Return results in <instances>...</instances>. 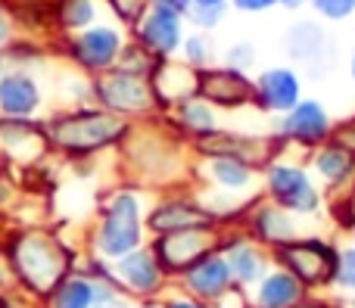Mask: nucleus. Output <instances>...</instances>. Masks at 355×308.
<instances>
[{"label": "nucleus", "instance_id": "nucleus-1", "mask_svg": "<svg viewBox=\"0 0 355 308\" xmlns=\"http://www.w3.org/2000/svg\"><path fill=\"white\" fill-rule=\"evenodd\" d=\"M262 197L300 218H315L324 209V190L306 162L290 159L287 150L262 168Z\"/></svg>", "mask_w": 355, "mask_h": 308}, {"label": "nucleus", "instance_id": "nucleus-2", "mask_svg": "<svg viewBox=\"0 0 355 308\" xmlns=\"http://www.w3.org/2000/svg\"><path fill=\"white\" fill-rule=\"evenodd\" d=\"M271 262L290 271L309 293L331 290L334 268H337V243L315 234H302L284 246L271 249Z\"/></svg>", "mask_w": 355, "mask_h": 308}, {"label": "nucleus", "instance_id": "nucleus-3", "mask_svg": "<svg viewBox=\"0 0 355 308\" xmlns=\"http://www.w3.org/2000/svg\"><path fill=\"white\" fill-rule=\"evenodd\" d=\"M190 150H193L200 159H237L243 165L262 172L275 156L284 153V143L277 141L275 134H246V131H231V128H215L209 134L190 141Z\"/></svg>", "mask_w": 355, "mask_h": 308}, {"label": "nucleus", "instance_id": "nucleus-4", "mask_svg": "<svg viewBox=\"0 0 355 308\" xmlns=\"http://www.w3.org/2000/svg\"><path fill=\"white\" fill-rule=\"evenodd\" d=\"M144 228H147V218H144V206L141 197L131 190H122L110 199L103 212V221L97 230V249L106 259H122V255L135 253L144 246Z\"/></svg>", "mask_w": 355, "mask_h": 308}, {"label": "nucleus", "instance_id": "nucleus-5", "mask_svg": "<svg viewBox=\"0 0 355 308\" xmlns=\"http://www.w3.org/2000/svg\"><path fill=\"white\" fill-rule=\"evenodd\" d=\"M128 122L106 109H85L53 125V141L72 153H94L128 137Z\"/></svg>", "mask_w": 355, "mask_h": 308}, {"label": "nucleus", "instance_id": "nucleus-6", "mask_svg": "<svg viewBox=\"0 0 355 308\" xmlns=\"http://www.w3.org/2000/svg\"><path fill=\"white\" fill-rule=\"evenodd\" d=\"M227 224H209V228H187L175 230V234H162L153 240V255L159 262V268L166 271L168 280H178L190 265L202 259V255L221 249Z\"/></svg>", "mask_w": 355, "mask_h": 308}, {"label": "nucleus", "instance_id": "nucleus-7", "mask_svg": "<svg viewBox=\"0 0 355 308\" xmlns=\"http://www.w3.org/2000/svg\"><path fill=\"white\" fill-rule=\"evenodd\" d=\"M271 134L284 143V150L296 147L302 153L321 147V143L331 141L334 134V118L327 112V106L315 97H302L300 103L293 106L284 116H275V125H271Z\"/></svg>", "mask_w": 355, "mask_h": 308}, {"label": "nucleus", "instance_id": "nucleus-8", "mask_svg": "<svg viewBox=\"0 0 355 308\" xmlns=\"http://www.w3.org/2000/svg\"><path fill=\"white\" fill-rule=\"evenodd\" d=\"M97 100L103 103L106 112H116V116H122V118L150 116V112L159 109L150 78L122 72V69H110V72L100 75Z\"/></svg>", "mask_w": 355, "mask_h": 308}, {"label": "nucleus", "instance_id": "nucleus-9", "mask_svg": "<svg viewBox=\"0 0 355 308\" xmlns=\"http://www.w3.org/2000/svg\"><path fill=\"white\" fill-rule=\"evenodd\" d=\"M237 228L265 249H277V246H284V243L302 237L300 215L281 209L277 203H271V199H265V197H256L250 206H246V212L240 215Z\"/></svg>", "mask_w": 355, "mask_h": 308}, {"label": "nucleus", "instance_id": "nucleus-10", "mask_svg": "<svg viewBox=\"0 0 355 308\" xmlns=\"http://www.w3.org/2000/svg\"><path fill=\"white\" fill-rule=\"evenodd\" d=\"M178 287H181V293H187L190 299L202 302L206 308H218L234 290H237V287H234V278H231V268H227L225 255H221V249L202 255L196 265H190L187 271L178 278Z\"/></svg>", "mask_w": 355, "mask_h": 308}, {"label": "nucleus", "instance_id": "nucleus-11", "mask_svg": "<svg viewBox=\"0 0 355 308\" xmlns=\"http://www.w3.org/2000/svg\"><path fill=\"white\" fill-rule=\"evenodd\" d=\"M221 255H225L227 268H231V278L237 290H252L259 280L268 274V268L275 265L271 262V249L259 246L256 240L243 234L237 224H227L225 240H221Z\"/></svg>", "mask_w": 355, "mask_h": 308}, {"label": "nucleus", "instance_id": "nucleus-12", "mask_svg": "<svg viewBox=\"0 0 355 308\" xmlns=\"http://www.w3.org/2000/svg\"><path fill=\"white\" fill-rule=\"evenodd\" d=\"M196 97L212 103L218 112H237L252 106V75L231 66H209L196 75Z\"/></svg>", "mask_w": 355, "mask_h": 308}, {"label": "nucleus", "instance_id": "nucleus-13", "mask_svg": "<svg viewBox=\"0 0 355 308\" xmlns=\"http://www.w3.org/2000/svg\"><path fill=\"white\" fill-rule=\"evenodd\" d=\"M306 165L312 172V178L321 184V190L331 193V199L355 193V153L346 150L343 143L327 141L321 147L309 150Z\"/></svg>", "mask_w": 355, "mask_h": 308}, {"label": "nucleus", "instance_id": "nucleus-14", "mask_svg": "<svg viewBox=\"0 0 355 308\" xmlns=\"http://www.w3.org/2000/svg\"><path fill=\"white\" fill-rule=\"evenodd\" d=\"M137 44L147 47L156 60H172L181 53L184 44V16L150 0L147 10L137 19Z\"/></svg>", "mask_w": 355, "mask_h": 308}, {"label": "nucleus", "instance_id": "nucleus-15", "mask_svg": "<svg viewBox=\"0 0 355 308\" xmlns=\"http://www.w3.org/2000/svg\"><path fill=\"white\" fill-rule=\"evenodd\" d=\"M302 100V78L293 66H268L252 78V109L284 116Z\"/></svg>", "mask_w": 355, "mask_h": 308}, {"label": "nucleus", "instance_id": "nucleus-16", "mask_svg": "<svg viewBox=\"0 0 355 308\" xmlns=\"http://www.w3.org/2000/svg\"><path fill=\"white\" fill-rule=\"evenodd\" d=\"M209 224H221V221L196 197H168L162 203H156L147 215V230H153L156 237L187 228H209Z\"/></svg>", "mask_w": 355, "mask_h": 308}, {"label": "nucleus", "instance_id": "nucleus-17", "mask_svg": "<svg viewBox=\"0 0 355 308\" xmlns=\"http://www.w3.org/2000/svg\"><path fill=\"white\" fill-rule=\"evenodd\" d=\"M112 278H116L119 287H125L128 293H135V296H144V299L156 296V293L166 287V280H168L150 246H141V249H135V253L116 259Z\"/></svg>", "mask_w": 355, "mask_h": 308}, {"label": "nucleus", "instance_id": "nucleus-18", "mask_svg": "<svg viewBox=\"0 0 355 308\" xmlns=\"http://www.w3.org/2000/svg\"><path fill=\"white\" fill-rule=\"evenodd\" d=\"M284 50L293 62L318 69L331 56V35H327L321 19H296L284 35Z\"/></svg>", "mask_w": 355, "mask_h": 308}, {"label": "nucleus", "instance_id": "nucleus-19", "mask_svg": "<svg viewBox=\"0 0 355 308\" xmlns=\"http://www.w3.org/2000/svg\"><path fill=\"white\" fill-rule=\"evenodd\" d=\"M309 296H312V293H309L293 274L277 265H271L268 274H265L252 290L243 293L246 308H293V305L306 302Z\"/></svg>", "mask_w": 355, "mask_h": 308}, {"label": "nucleus", "instance_id": "nucleus-20", "mask_svg": "<svg viewBox=\"0 0 355 308\" xmlns=\"http://www.w3.org/2000/svg\"><path fill=\"white\" fill-rule=\"evenodd\" d=\"M122 47H125V41L119 28H112V25H94V28H87L75 41V60L81 66L94 69V72H110L116 66Z\"/></svg>", "mask_w": 355, "mask_h": 308}, {"label": "nucleus", "instance_id": "nucleus-21", "mask_svg": "<svg viewBox=\"0 0 355 308\" xmlns=\"http://www.w3.org/2000/svg\"><path fill=\"white\" fill-rule=\"evenodd\" d=\"M196 69L187 66L184 60H159L156 72L150 75V84H153V93H156V103L172 109L175 103L187 97H196Z\"/></svg>", "mask_w": 355, "mask_h": 308}, {"label": "nucleus", "instance_id": "nucleus-22", "mask_svg": "<svg viewBox=\"0 0 355 308\" xmlns=\"http://www.w3.org/2000/svg\"><path fill=\"white\" fill-rule=\"evenodd\" d=\"M172 125L184 141H196V137L209 134V131L221 128V112L212 103H206L202 97H187L181 103H175L172 109Z\"/></svg>", "mask_w": 355, "mask_h": 308}, {"label": "nucleus", "instance_id": "nucleus-23", "mask_svg": "<svg viewBox=\"0 0 355 308\" xmlns=\"http://www.w3.org/2000/svg\"><path fill=\"white\" fill-rule=\"evenodd\" d=\"M0 106H3L6 112H12V116H25V112H31L37 106L35 84H31L28 78H22V75L6 78L3 87H0Z\"/></svg>", "mask_w": 355, "mask_h": 308}, {"label": "nucleus", "instance_id": "nucleus-24", "mask_svg": "<svg viewBox=\"0 0 355 308\" xmlns=\"http://www.w3.org/2000/svg\"><path fill=\"white\" fill-rule=\"evenodd\" d=\"M181 60L187 62V66H193L196 72H200V69L215 66V44H212V37H209L206 31H190V35H184Z\"/></svg>", "mask_w": 355, "mask_h": 308}, {"label": "nucleus", "instance_id": "nucleus-25", "mask_svg": "<svg viewBox=\"0 0 355 308\" xmlns=\"http://www.w3.org/2000/svg\"><path fill=\"white\" fill-rule=\"evenodd\" d=\"M331 290L337 293H355V246H337V268H334V284Z\"/></svg>", "mask_w": 355, "mask_h": 308}, {"label": "nucleus", "instance_id": "nucleus-26", "mask_svg": "<svg viewBox=\"0 0 355 308\" xmlns=\"http://www.w3.org/2000/svg\"><path fill=\"white\" fill-rule=\"evenodd\" d=\"M256 62H259L256 44H250V41H234L231 47L221 53V66H231V69H237V72H246V75L256 69Z\"/></svg>", "mask_w": 355, "mask_h": 308}, {"label": "nucleus", "instance_id": "nucleus-27", "mask_svg": "<svg viewBox=\"0 0 355 308\" xmlns=\"http://www.w3.org/2000/svg\"><path fill=\"white\" fill-rule=\"evenodd\" d=\"M227 10L231 6H190V12L184 16V22L193 25V31H215L221 22H225Z\"/></svg>", "mask_w": 355, "mask_h": 308}, {"label": "nucleus", "instance_id": "nucleus-28", "mask_svg": "<svg viewBox=\"0 0 355 308\" xmlns=\"http://www.w3.org/2000/svg\"><path fill=\"white\" fill-rule=\"evenodd\" d=\"M309 6L321 22H346L355 12V0H309Z\"/></svg>", "mask_w": 355, "mask_h": 308}, {"label": "nucleus", "instance_id": "nucleus-29", "mask_svg": "<svg viewBox=\"0 0 355 308\" xmlns=\"http://www.w3.org/2000/svg\"><path fill=\"white\" fill-rule=\"evenodd\" d=\"M66 22L72 28H81V25L94 22V3L91 0H66Z\"/></svg>", "mask_w": 355, "mask_h": 308}, {"label": "nucleus", "instance_id": "nucleus-30", "mask_svg": "<svg viewBox=\"0 0 355 308\" xmlns=\"http://www.w3.org/2000/svg\"><path fill=\"white\" fill-rule=\"evenodd\" d=\"M331 141L343 143L346 150H352V153H355V116L343 118V122H334V134H331Z\"/></svg>", "mask_w": 355, "mask_h": 308}, {"label": "nucleus", "instance_id": "nucleus-31", "mask_svg": "<svg viewBox=\"0 0 355 308\" xmlns=\"http://www.w3.org/2000/svg\"><path fill=\"white\" fill-rule=\"evenodd\" d=\"M277 0H231V10L243 12V16H259V12L275 10Z\"/></svg>", "mask_w": 355, "mask_h": 308}, {"label": "nucleus", "instance_id": "nucleus-32", "mask_svg": "<svg viewBox=\"0 0 355 308\" xmlns=\"http://www.w3.org/2000/svg\"><path fill=\"white\" fill-rule=\"evenodd\" d=\"M159 305H162V308H206L202 302H196V299H190L187 293H175V296L162 299Z\"/></svg>", "mask_w": 355, "mask_h": 308}, {"label": "nucleus", "instance_id": "nucleus-33", "mask_svg": "<svg viewBox=\"0 0 355 308\" xmlns=\"http://www.w3.org/2000/svg\"><path fill=\"white\" fill-rule=\"evenodd\" d=\"M156 3L168 6V10L181 12V16H187V12H190V6H193V0H156Z\"/></svg>", "mask_w": 355, "mask_h": 308}, {"label": "nucleus", "instance_id": "nucleus-34", "mask_svg": "<svg viewBox=\"0 0 355 308\" xmlns=\"http://www.w3.org/2000/svg\"><path fill=\"white\" fill-rule=\"evenodd\" d=\"M331 305H334V302H327L324 296H315V293H312L306 302H300V305H293V308H331Z\"/></svg>", "mask_w": 355, "mask_h": 308}, {"label": "nucleus", "instance_id": "nucleus-35", "mask_svg": "<svg viewBox=\"0 0 355 308\" xmlns=\"http://www.w3.org/2000/svg\"><path fill=\"white\" fill-rule=\"evenodd\" d=\"M94 308H131L125 302L122 296H110V299H100V302H94Z\"/></svg>", "mask_w": 355, "mask_h": 308}, {"label": "nucleus", "instance_id": "nucleus-36", "mask_svg": "<svg viewBox=\"0 0 355 308\" xmlns=\"http://www.w3.org/2000/svg\"><path fill=\"white\" fill-rule=\"evenodd\" d=\"M277 6H281V10H290V12H300L309 6V0H277Z\"/></svg>", "mask_w": 355, "mask_h": 308}, {"label": "nucleus", "instance_id": "nucleus-37", "mask_svg": "<svg viewBox=\"0 0 355 308\" xmlns=\"http://www.w3.org/2000/svg\"><path fill=\"white\" fill-rule=\"evenodd\" d=\"M193 6H231V0H193Z\"/></svg>", "mask_w": 355, "mask_h": 308}, {"label": "nucleus", "instance_id": "nucleus-38", "mask_svg": "<svg viewBox=\"0 0 355 308\" xmlns=\"http://www.w3.org/2000/svg\"><path fill=\"white\" fill-rule=\"evenodd\" d=\"M349 78L355 81V47H352V53H349Z\"/></svg>", "mask_w": 355, "mask_h": 308}, {"label": "nucleus", "instance_id": "nucleus-39", "mask_svg": "<svg viewBox=\"0 0 355 308\" xmlns=\"http://www.w3.org/2000/svg\"><path fill=\"white\" fill-rule=\"evenodd\" d=\"M346 234H349V243H352V246H355V221L349 224V230H346Z\"/></svg>", "mask_w": 355, "mask_h": 308}, {"label": "nucleus", "instance_id": "nucleus-40", "mask_svg": "<svg viewBox=\"0 0 355 308\" xmlns=\"http://www.w3.org/2000/svg\"><path fill=\"white\" fill-rule=\"evenodd\" d=\"M346 308H355V293H352L349 299H346Z\"/></svg>", "mask_w": 355, "mask_h": 308}, {"label": "nucleus", "instance_id": "nucleus-41", "mask_svg": "<svg viewBox=\"0 0 355 308\" xmlns=\"http://www.w3.org/2000/svg\"><path fill=\"white\" fill-rule=\"evenodd\" d=\"M144 308H162L159 302H147V305H144Z\"/></svg>", "mask_w": 355, "mask_h": 308}, {"label": "nucleus", "instance_id": "nucleus-42", "mask_svg": "<svg viewBox=\"0 0 355 308\" xmlns=\"http://www.w3.org/2000/svg\"><path fill=\"white\" fill-rule=\"evenodd\" d=\"M331 308H346V305H337V302H334V305H331Z\"/></svg>", "mask_w": 355, "mask_h": 308}, {"label": "nucleus", "instance_id": "nucleus-43", "mask_svg": "<svg viewBox=\"0 0 355 308\" xmlns=\"http://www.w3.org/2000/svg\"><path fill=\"white\" fill-rule=\"evenodd\" d=\"M0 35H3V22H0Z\"/></svg>", "mask_w": 355, "mask_h": 308}, {"label": "nucleus", "instance_id": "nucleus-44", "mask_svg": "<svg viewBox=\"0 0 355 308\" xmlns=\"http://www.w3.org/2000/svg\"><path fill=\"white\" fill-rule=\"evenodd\" d=\"M352 19H355V12H352Z\"/></svg>", "mask_w": 355, "mask_h": 308}]
</instances>
